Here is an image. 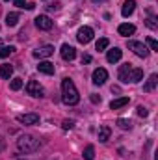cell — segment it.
Returning a JSON list of instances; mask_svg holds the SVG:
<instances>
[{
    "mask_svg": "<svg viewBox=\"0 0 158 160\" xmlns=\"http://www.w3.org/2000/svg\"><path fill=\"white\" fill-rule=\"evenodd\" d=\"M37 71L43 73V75H54V63H50V62H39Z\"/></svg>",
    "mask_w": 158,
    "mask_h": 160,
    "instance_id": "cell-16",
    "label": "cell"
},
{
    "mask_svg": "<svg viewBox=\"0 0 158 160\" xmlns=\"http://www.w3.org/2000/svg\"><path fill=\"white\" fill-rule=\"evenodd\" d=\"M89 62H91V56L89 54H84L82 56V63H89Z\"/></svg>",
    "mask_w": 158,
    "mask_h": 160,
    "instance_id": "cell-32",
    "label": "cell"
},
{
    "mask_svg": "<svg viewBox=\"0 0 158 160\" xmlns=\"http://www.w3.org/2000/svg\"><path fill=\"white\" fill-rule=\"evenodd\" d=\"M117 125H119V128H123V130H130V128H132V121L130 119H123V118H119Z\"/></svg>",
    "mask_w": 158,
    "mask_h": 160,
    "instance_id": "cell-22",
    "label": "cell"
},
{
    "mask_svg": "<svg viewBox=\"0 0 158 160\" xmlns=\"http://www.w3.org/2000/svg\"><path fill=\"white\" fill-rule=\"evenodd\" d=\"M156 84H158V75L155 73V75H151L149 80L143 84V91H153V89L156 88Z\"/></svg>",
    "mask_w": 158,
    "mask_h": 160,
    "instance_id": "cell-17",
    "label": "cell"
},
{
    "mask_svg": "<svg viewBox=\"0 0 158 160\" xmlns=\"http://www.w3.org/2000/svg\"><path fill=\"white\" fill-rule=\"evenodd\" d=\"M52 54H54V47L52 45H43V47L34 50V58H48Z\"/></svg>",
    "mask_w": 158,
    "mask_h": 160,
    "instance_id": "cell-7",
    "label": "cell"
},
{
    "mask_svg": "<svg viewBox=\"0 0 158 160\" xmlns=\"http://www.w3.org/2000/svg\"><path fill=\"white\" fill-rule=\"evenodd\" d=\"M17 121L22 125H36L39 121V116L37 114H21V116H17Z\"/></svg>",
    "mask_w": 158,
    "mask_h": 160,
    "instance_id": "cell-10",
    "label": "cell"
},
{
    "mask_svg": "<svg viewBox=\"0 0 158 160\" xmlns=\"http://www.w3.org/2000/svg\"><path fill=\"white\" fill-rule=\"evenodd\" d=\"M13 75V65H9V63H4V65H0V77L6 80H9V77Z\"/></svg>",
    "mask_w": 158,
    "mask_h": 160,
    "instance_id": "cell-19",
    "label": "cell"
},
{
    "mask_svg": "<svg viewBox=\"0 0 158 160\" xmlns=\"http://www.w3.org/2000/svg\"><path fill=\"white\" fill-rule=\"evenodd\" d=\"M62 58L63 60H67V62H71V60H75L77 58V50H75V47H71V45H62Z\"/></svg>",
    "mask_w": 158,
    "mask_h": 160,
    "instance_id": "cell-8",
    "label": "cell"
},
{
    "mask_svg": "<svg viewBox=\"0 0 158 160\" xmlns=\"http://www.w3.org/2000/svg\"><path fill=\"white\" fill-rule=\"evenodd\" d=\"M91 102H95V104H97V102H101V97H97V95H91Z\"/></svg>",
    "mask_w": 158,
    "mask_h": 160,
    "instance_id": "cell-33",
    "label": "cell"
},
{
    "mask_svg": "<svg viewBox=\"0 0 158 160\" xmlns=\"http://www.w3.org/2000/svg\"><path fill=\"white\" fill-rule=\"evenodd\" d=\"M52 24H54V22H52V21H50V17H47V15H39V17L36 19V26H37L39 30H45V32H47V30H50V28H52Z\"/></svg>",
    "mask_w": 158,
    "mask_h": 160,
    "instance_id": "cell-9",
    "label": "cell"
},
{
    "mask_svg": "<svg viewBox=\"0 0 158 160\" xmlns=\"http://www.w3.org/2000/svg\"><path fill=\"white\" fill-rule=\"evenodd\" d=\"M19 160H22V158H19Z\"/></svg>",
    "mask_w": 158,
    "mask_h": 160,
    "instance_id": "cell-35",
    "label": "cell"
},
{
    "mask_svg": "<svg viewBox=\"0 0 158 160\" xmlns=\"http://www.w3.org/2000/svg\"><path fill=\"white\" fill-rule=\"evenodd\" d=\"M11 52H15V47H0V58H6V56H9Z\"/></svg>",
    "mask_w": 158,
    "mask_h": 160,
    "instance_id": "cell-25",
    "label": "cell"
},
{
    "mask_svg": "<svg viewBox=\"0 0 158 160\" xmlns=\"http://www.w3.org/2000/svg\"><path fill=\"white\" fill-rule=\"evenodd\" d=\"M134 9H136V0H125L123 9H121V15L126 19V17H130L134 13Z\"/></svg>",
    "mask_w": 158,
    "mask_h": 160,
    "instance_id": "cell-11",
    "label": "cell"
},
{
    "mask_svg": "<svg viewBox=\"0 0 158 160\" xmlns=\"http://www.w3.org/2000/svg\"><path fill=\"white\" fill-rule=\"evenodd\" d=\"M19 22V13H7L6 15V24L7 26H15Z\"/></svg>",
    "mask_w": 158,
    "mask_h": 160,
    "instance_id": "cell-21",
    "label": "cell"
},
{
    "mask_svg": "<svg viewBox=\"0 0 158 160\" xmlns=\"http://www.w3.org/2000/svg\"><path fill=\"white\" fill-rule=\"evenodd\" d=\"M117 32H119V36L128 38V36H132V34L136 32V26H134V24H130V22H123V24H119Z\"/></svg>",
    "mask_w": 158,
    "mask_h": 160,
    "instance_id": "cell-12",
    "label": "cell"
},
{
    "mask_svg": "<svg viewBox=\"0 0 158 160\" xmlns=\"http://www.w3.org/2000/svg\"><path fill=\"white\" fill-rule=\"evenodd\" d=\"M39 147H41V142L32 134H22L17 140V149L21 153H24V155H32V153L39 151Z\"/></svg>",
    "mask_w": 158,
    "mask_h": 160,
    "instance_id": "cell-2",
    "label": "cell"
},
{
    "mask_svg": "<svg viewBox=\"0 0 158 160\" xmlns=\"http://www.w3.org/2000/svg\"><path fill=\"white\" fill-rule=\"evenodd\" d=\"M130 71H132V65H130V63H125V65H121V69H119V80H121L123 84H128Z\"/></svg>",
    "mask_w": 158,
    "mask_h": 160,
    "instance_id": "cell-13",
    "label": "cell"
},
{
    "mask_svg": "<svg viewBox=\"0 0 158 160\" xmlns=\"http://www.w3.org/2000/svg\"><path fill=\"white\" fill-rule=\"evenodd\" d=\"M93 158H95V149H93V145H87L84 149V160H93Z\"/></svg>",
    "mask_w": 158,
    "mask_h": 160,
    "instance_id": "cell-24",
    "label": "cell"
},
{
    "mask_svg": "<svg viewBox=\"0 0 158 160\" xmlns=\"http://www.w3.org/2000/svg\"><path fill=\"white\" fill-rule=\"evenodd\" d=\"M9 88H11L13 91L21 89V88H22V78H13L11 80V84H9Z\"/></svg>",
    "mask_w": 158,
    "mask_h": 160,
    "instance_id": "cell-26",
    "label": "cell"
},
{
    "mask_svg": "<svg viewBox=\"0 0 158 160\" xmlns=\"http://www.w3.org/2000/svg\"><path fill=\"white\" fill-rule=\"evenodd\" d=\"M126 45H128V48H130L136 56H140V58H147V56H149V48H147L143 43H140V41H128Z\"/></svg>",
    "mask_w": 158,
    "mask_h": 160,
    "instance_id": "cell-3",
    "label": "cell"
},
{
    "mask_svg": "<svg viewBox=\"0 0 158 160\" xmlns=\"http://www.w3.org/2000/svg\"><path fill=\"white\" fill-rule=\"evenodd\" d=\"M110 134H112V128L106 127V125H102V127L99 128V142H101V143H106V142L110 140Z\"/></svg>",
    "mask_w": 158,
    "mask_h": 160,
    "instance_id": "cell-15",
    "label": "cell"
},
{
    "mask_svg": "<svg viewBox=\"0 0 158 160\" xmlns=\"http://www.w3.org/2000/svg\"><path fill=\"white\" fill-rule=\"evenodd\" d=\"M121 56H123V50H121V48H117V47H114L112 50H108L106 60H108L110 63H116V62H119V60H121Z\"/></svg>",
    "mask_w": 158,
    "mask_h": 160,
    "instance_id": "cell-14",
    "label": "cell"
},
{
    "mask_svg": "<svg viewBox=\"0 0 158 160\" xmlns=\"http://www.w3.org/2000/svg\"><path fill=\"white\" fill-rule=\"evenodd\" d=\"M147 26L155 30V28L158 26V24H156V19H155V17H149V19H147Z\"/></svg>",
    "mask_w": 158,
    "mask_h": 160,
    "instance_id": "cell-29",
    "label": "cell"
},
{
    "mask_svg": "<svg viewBox=\"0 0 158 160\" xmlns=\"http://www.w3.org/2000/svg\"><path fill=\"white\" fill-rule=\"evenodd\" d=\"M93 2H102V0H93Z\"/></svg>",
    "mask_w": 158,
    "mask_h": 160,
    "instance_id": "cell-34",
    "label": "cell"
},
{
    "mask_svg": "<svg viewBox=\"0 0 158 160\" xmlns=\"http://www.w3.org/2000/svg\"><path fill=\"white\" fill-rule=\"evenodd\" d=\"M138 116H140V118H147V116H149L147 108H145V106H138Z\"/></svg>",
    "mask_w": 158,
    "mask_h": 160,
    "instance_id": "cell-28",
    "label": "cell"
},
{
    "mask_svg": "<svg viewBox=\"0 0 158 160\" xmlns=\"http://www.w3.org/2000/svg\"><path fill=\"white\" fill-rule=\"evenodd\" d=\"M26 93L32 95V97H43L45 95V88L41 86L37 80H30L26 84Z\"/></svg>",
    "mask_w": 158,
    "mask_h": 160,
    "instance_id": "cell-4",
    "label": "cell"
},
{
    "mask_svg": "<svg viewBox=\"0 0 158 160\" xmlns=\"http://www.w3.org/2000/svg\"><path fill=\"white\" fill-rule=\"evenodd\" d=\"M13 4L19 6V8H24V6H26V0H13Z\"/></svg>",
    "mask_w": 158,
    "mask_h": 160,
    "instance_id": "cell-31",
    "label": "cell"
},
{
    "mask_svg": "<svg viewBox=\"0 0 158 160\" xmlns=\"http://www.w3.org/2000/svg\"><path fill=\"white\" fill-rule=\"evenodd\" d=\"M128 104V97H119V99H114L112 102H110V108L112 110H117V108H123V106H126Z\"/></svg>",
    "mask_w": 158,
    "mask_h": 160,
    "instance_id": "cell-18",
    "label": "cell"
},
{
    "mask_svg": "<svg viewBox=\"0 0 158 160\" xmlns=\"http://www.w3.org/2000/svg\"><path fill=\"white\" fill-rule=\"evenodd\" d=\"M73 125H75V123H73V121H69V119H65V121H63V128H65V130L73 128Z\"/></svg>",
    "mask_w": 158,
    "mask_h": 160,
    "instance_id": "cell-30",
    "label": "cell"
},
{
    "mask_svg": "<svg viewBox=\"0 0 158 160\" xmlns=\"http://www.w3.org/2000/svg\"><path fill=\"white\" fill-rule=\"evenodd\" d=\"M62 99L65 104H77L80 101V95H78V89L75 86V82L71 78H63L62 80Z\"/></svg>",
    "mask_w": 158,
    "mask_h": 160,
    "instance_id": "cell-1",
    "label": "cell"
},
{
    "mask_svg": "<svg viewBox=\"0 0 158 160\" xmlns=\"http://www.w3.org/2000/svg\"><path fill=\"white\" fill-rule=\"evenodd\" d=\"M147 45L151 47V50H158V41L155 38H147Z\"/></svg>",
    "mask_w": 158,
    "mask_h": 160,
    "instance_id": "cell-27",
    "label": "cell"
},
{
    "mask_svg": "<svg viewBox=\"0 0 158 160\" xmlns=\"http://www.w3.org/2000/svg\"><path fill=\"white\" fill-rule=\"evenodd\" d=\"M106 80H108V71H106V69L99 67V69H95V71H93V84L102 86Z\"/></svg>",
    "mask_w": 158,
    "mask_h": 160,
    "instance_id": "cell-6",
    "label": "cell"
},
{
    "mask_svg": "<svg viewBox=\"0 0 158 160\" xmlns=\"http://www.w3.org/2000/svg\"><path fill=\"white\" fill-rule=\"evenodd\" d=\"M108 45H110V41L106 39V38H101V39L97 41V45H95V48L101 52V50H106L108 48Z\"/></svg>",
    "mask_w": 158,
    "mask_h": 160,
    "instance_id": "cell-23",
    "label": "cell"
},
{
    "mask_svg": "<svg viewBox=\"0 0 158 160\" xmlns=\"http://www.w3.org/2000/svg\"><path fill=\"white\" fill-rule=\"evenodd\" d=\"M93 28H89V26H82L78 30V34H77V39H78V43H82V45H87L89 41L93 39Z\"/></svg>",
    "mask_w": 158,
    "mask_h": 160,
    "instance_id": "cell-5",
    "label": "cell"
},
{
    "mask_svg": "<svg viewBox=\"0 0 158 160\" xmlns=\"http://www.w3.org/2000/svg\"><path fill=\"white\" fill-rule=\"evenodd\" d=\"M141 78H143V69H134V67H132V71H130V78H128V82L136 84V82H140Z\"/></svg>",
    "mask_w": 158,
    "mask_h": 160,
    "instance_id": "cell-20",
    "label": "cell"
}]
</instances>
